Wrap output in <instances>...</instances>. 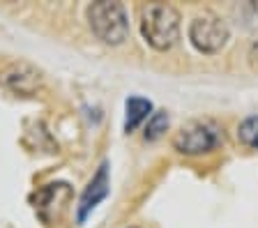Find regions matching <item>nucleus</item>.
I'll return each instance as SVG.
<instances>
[{
	"instance_id": "5",
	"label": "nucleus",
	"mask_w": 258,
	"mask_h": 228,
	"mask_svg": "<svg viewBox=\"0 0 258 228\" xmlns=\"http://www.w3.org/2000/svg\"><path fill=\"white\" fill-rule=\"evenodd\" d=\"M0 83L10 88L12 93L30 97L42 88V76H39V71L35 67L26 65V62H14L0 74Z\"/></svg>"
},
{
	"instance_id": "6",
	"label": "nucleus",
	"mask_w": 258,
	"mask_h": 228,
	"mask_svg": "<svg viewBox=\"0 0 258 228\" xmlns=\"http://www.w3.org/2000/svg\"><path fill=\"white\" fill-rule=\"evenodd\" d=\"M108 196V164L104 162L102 166H99V171L95 173V178L88 182L86 191H83V196H81V203H79V214H76V219H79V223H83L88 219V214H90L92 210H95L99 203L104 201Z\"/></svg>"
},
{
	"instance_id": "7",
	"label": "nucleus",
	"mask_w": 258,
	"mask_h": 228,
	"mask_svg": "<svg viewBox=\"0 0 258 228\" xmlns=\"http://www.w3.org/2000/svg\"><path fill=\"white\" fill-rule=\"evenodd\" d=\"M152 111L150 99L143 97H129L127 99V118H124V131H134L136 127L148 118V113Z\"/></svg>"
},
{
	"instance_id": "2",
	"label": "nucleus",
	"mask_w": 258,
	"mask_h": 228,
	"mask_svg": "<svg viewBox=\"0 0 258 228\" xmlns=\"http://www.w3.org/2000/svg\"><path fill=\"white\" fill-rule=\"evenodd\" d=\"M88 21L92 33L106 44H122L129 35V21L120 3H92L88 7Z\"/></svg>"
},
{
	"instance_id": "4",
	"label": "nucleus",
	"mask_w": 258,
	"mask_h": 228,
	"mask_svg": "<svg viewBox=\"0 0 258 228\" xmlns=\"http://www.w3.org/2000/svg\"><path fill=\"white\" fill-rule=\"evenodd\" d=\"M189 39L203 53H215L228 39V28L215 14H203V17H196L191 21V26H189Z\"/></svg>"
},
{
	"instance_id": "1",
	"label": "nucleus",
	"mask_w": 258,
	"mask_h": 228,
	"mask_svg": "<svg viewBox=\"0 0 258 228\" xmlns=\"http://www.w3.org/2000/svg\"><path fill=\"white\" fill-rule=\"evenodd\" d=\"M141 33L152 49H171L180 37V14L166 3H148L141 7Z\"/></svg>"
},
{
	"instance_id": "8",
	"label": "nucleus",
	"mask_w": 258,
	"mask_h": 228,
	"mask_svg": "<svg viewBox=\"0 0 258 228\" xmlns=\"http://www.w3.org/2000/svg\"><path fill=\"white\" fill-rule=\"evenodd\" d=\"M237 138L247 147L258 150V115H249V118L242 120L240 127H237Z\"/></svg>"
},
{
	"instance_id": "3",
	"label": "nucleus",
	"mask_w": 258,
	"mask_h": 228,
	"mask_svg": "<svg viewBox=\"0 0 258 228\" xmlns=\"http://www.w3.org/2000/svg\"><path fill=\"white\" fill-rule=\"evenodd\" d=\"M219 141L221 136L217 127H212L210 122H191L177 131L173 145L182 155H203V152L215 150Z\"/></svg>"
},
{
	"instance_id": "9",
	"label": "nucleus",
	"mask_w": 258,
	"mask_h": 228,
	"mask_svg": "<svg viewBox=\"0 0 258 228\" xmlns=\"http://www.w3.org/2000/svg\"><path fill=\"white\" fill-rule=\"evenodd\" d=\"M168 129V115L166 111H157V113L150 115L148 120V127H145V141H157L164 131Z\"/></svg>"
}]
</instances>
